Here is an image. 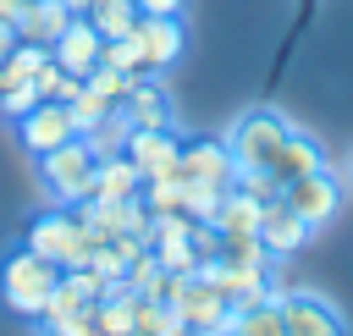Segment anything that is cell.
<instances>
[{
  "label": "cell",
  "mask_w": 353,
  "mask_h": 336,
  "mask_svg": "<svg viewBox=\"0 0 353 336\" xmlns=\"http://www.w3.org/2000/svg\"><path fill=\"white\" fill-rule=\"evenodd\" d=\"M55 281H61V264H50L44 253H33L28 242H17V248L0 253V303L17 319H39L44 303H50V292H55Z\"/></svg>",
  "instance_id": "1"
},
{
  "label": "cell",
  "mask_w": 353,
  "mask_h": 336,
  "mask_svg": "<svg viewBox=\"0 0 353 336\" xmlns=\"http://www.w3.org/2000/svg\"><path fill=\"white\" fill-rule=\"evenodd\" d=\"M33 176H39V193L50 204H83L94 193V176H99V154L88 138H66L61 149L50 154H33Z\"/></svg>",
  "instance_id": "2"
},
{
  "label": "cell",
  "mask_w": 353,
  "mask_h": 336,
  "mask_svg": "<svg viewBox=\"0 0 353 336\" xmlns=\"http://www.w3.org/2000/svg\"><path fill=\"white\" fill-rule=\"evenodd\" d=\"M22 242H28L33 253H44L50 264L72 270V264H88V253L105 242V231L83 226V220H77V209L50 204V209H39V215L28 220V237H22Z\"/></svg>",
  "instance_id": "3"
},
{
  "label": "cell",
  "mask_w": 353,
  "mask_h": 336,
  "mask_svg": "<svg viewBox=\"0 0 353 336\" xmlns=\"http://www.w3.org/2000/svg\"><path fill=\"white\" fill-rule=\"evenodd\" d=\"M287 132H292V121H287L281 110H243V116L226 127V149H232L237 171H243V165H265V171H270V160H276V149H281Z\"/></svg>",
  "instance_id": "4"
},
{
  "label": "cell",
  "mask_w": 353,
  "mask_h": 336,
  "mask_svg": "<svg viewBox=\"0 0 353 336\" xmlns=\"http://www.w3.org/2000/svg\"><path fill=\"white\" fill-rule=\"evenodd\" d=\"M165 303H176V314L188 319V336H210V330L232 325V303H226L199 270H193V275H171Z\"/></svg>",
  "instance_id": "5"
},
{
  "label": "cell",
  "mask_w": 353,
  "mask_h": 336,
  "mask_svg": "<svg viewBox=\"0 0 353 336\" xmlns=\"http://www.w3.org/2000/svg\"><path fill=\"white\" fill-rule=\"evenodd\" d=\"M281 198L292 204V215H298L309 231H325V226L336 220V209H342V182L331 176V165H320V171H309V176L287 182V187H281Z\"/></svg>",
  "instance_id": "6"
},
{
  "label": "cell",
  "mask_w": 353,
  "mask_h": 336,
  "mask_svg": "<svg viewBox=\"0 0 353 336\" xmlns=\"http://www.w3.org/2000/svg\"><path fill=\"white\" fill-rule=\"evenodd\" d=\"M127 160L138 165V176L143 182H154V176H176V160H182V138H176V127H127Z\"/></svg>",
  "instance_id": "7"
},
{
  "label": "cell",
  "mask_w": 353,
  "mask_h": 336,
  "mask_svg": "<svg viewBox=\"0 0 353 336\" xmlns=\"http://www.w3.org/2000/svg\"><path fill=\"white\" fill-rule=\"evenodd\" d=\"M17 138H22L28 154H50V149H61L66 138H77L66 99H39L33 110H22V116H17Z\"/></svg>",
  "instance_id": "8"
},
{
  "label": "cell",
  "mask_w": 353,
  "mask_h": 336,
  "mask_svg": "<svg viewBox=\"0 0 353 336\" xmlns=\"http://www.w3.org/2000/svg\"><path fill=\"white\" fill-rule=\"evenodd\" d=\"M182 182H210V187H232L237 182V160L226 149V138H182V160H176Z\"/></svg>",
  "instance_id": "9"
},
{
  "label": "cell",
  "mask_w": 353,
  "mask_h": 336,
  "mask_svg": "<svg viewBox=\"0 0 353 336\" xmlns=\"http://www.w3.org/2000/svg\"><path fill=\"white\" fill-rule=\"evenodd\" d=\"M281 325H287V336H347L342 308L320 292H287L281 297Z\"/></svg>",
  "instance_id": "10"
},
{
  "label": "cell",
  "mask_w": 353,
  "mask_h": 336,
  "mask_svg": "<svg viewBox=\"0 0 353 336\" xmlns=\"http://www.w3.org/2000/svg\"><path fill=\"white\" fill-rule=\"evenodd\" d=\"M99 50H105V39H99V28H94L83 11H72L66 28L55 33V44H50L55 66H61V72H77V77H88V72L99 66Z\"/></svg>",
  "instance_id": "11"
},
{
  "label": "cell",
  "mask_w": 353,
  "mask_h": 336,
  "mask_svg": "<svg viewBox=\"0 0 353 336\" xmlns=\"http://www.w3.org/2000/svg\"><path fill=\"white\" fill-rule=\"evenodd\" d=\"M116 110L127 116V127H176V105H171L165 83L149 77V72L132 77V88H127V99H121Z\"/></svg>",
  "instance_id": "12"
},
{
  "label": "cell",
  "mask_w": 353,
  "mask_h": 336,
  "mask_svg": "<svg viewBox=\"0 0 353 336\" xmlns=\"http://www.w3.org/2000/svg\"><path fill=\"white\" fill-rule=\"evenodd\" d=\"M254 231H259V242L270 248V259H292V253L314 237V231L292 215V204H287L281 193H276V198H265V209H259V226H254Z\"/></svg>",
  "instance_id": "13"
},
{
  "label": "cell",
  "mask_w": 353,
  "mask_h": 336,
  "mask_svg": "<svg viewBox=\"0 0 353 336\" xmlns=\"http://www.w3.org/2000/svg\"><path fill=\"white\" fill-rule=\"evenodd\" d=\"M132 39H138V50H143V72H165V66H176L182 50H188L176 17H138Z\"/></svg>",
  "instance_id": "14"
},
{
  "label": "cell",
  "mask_w": 353,
  "mask_h": 336,
  "mask_svg": "<svg viewBox=\"0 0 353 336\" xmlns=\"http://www.w3.org/2000/svg\"><path fill=\"white\" fill-rule=\"evenodd\" d=\"M320 165H325V149H320V138H314V132H303V127H292V132L281 138L276 160H270V176L287 187V182L309 176V171H320Z\"/></svg>",
  "instance_id": "15"
},
{
  "label": "cell",
  "mask_w": 353,
  "mask_h": 336,
  "mask_svg": "<svg viewBox=\"0 0 353 336\" xmlns=\"http://www.w3.org/2000/svg\"><path fill=\"white\" fill-rule=\"evenodd\" d=\"M132 336H188V319L176 314V303L132 292Z\"/></svg>",
  "instance_id": "16"
},
{
  "label": "cell",
  "mask_w": 353,
  "mask_h": 336,
  "mask_svg": "<svg viewBox=\"0 0 353 336\" xmlns=\"http://www.w3.org/2000/svg\"><path fill=\"white\" fill-rule=\"evenodd\" d=\"M138 187H143V176H138V165L127 160V149L99 154V176H94V193H88V198H132Z\"/></svg>",
  "instance_id": "17"
},
{
  "label": "cell",
  "mask_w": 353,
  "mask_h": 336,
  "mask_svg": "<svg viewBox=\"0 0 353 336\" xmlns=\"http://www.w3.org/2000/svg\"><path fill=\"white\" fill-rule=\"evenodd\" d=\"M66 0H22V17H17V39H33V44H55V33L66 28Z\"/></svg>",
  "instance_id": "18"
},
{
  "label": "cell",
  "mask_w": 353,
  "mask_h": 336,
  "mask_svg": "<svg viewBox=\"0 0 353 336\" xmlns=\"http://www.w3.org/2000/svg\"><path fill=\"white\" fill-rule=\"evenodd\" d=\"M259 209H265V198H254L248 187H237V182H232V187L221 193V209H215V220H210V226H215L221 237H232V231H254V226H259Z\"/></svg>",
  "instance_id": "19"
},
{
  "label": "cell",
  "mask_w": 353,
  "mask_h": 336,
  "mask_svg": "<svg viewBox=\"0 0 353 336\" xmlns=\"http://www.w3.org/2000/svg\"><path fill=\"white\" fill-rule=\"evenodd\" d=\"M232 330H237V336H287V325H281V297H259V303L237 308V314H232Z\"/></svg>",
  "instance_id": "20"
},
{
  "label": "cell",
  "mask_w": 353,
  "mask_h": 336,
  "mask_svg": "<svg viewBox=\"0 0 353 336\" xmlns=\"http://www.w3.org/2000/svg\"><path fill=\"white\" fill-rule=\"evenodd\" d=\"M83 17L99 28V39H127V33L138 28V6H132V0H94Z\"/></svg>",
  "instance_id": "21"
},
{
  "label": "cell",
  "mask_w": 353,
  "mask_h": 336,
  "mask_svg": "<svg viewBox=\"0 0 353 336\" xmlns=\"http://www.w3.org/2000/svg\"><path fill=\"white\" fill-rule=\"evenodd\" d=\"M83 83H88V94H99L105 105H121V99H127V88H132V72H121V66H105V61H99Z\"/></svg>",
  "instance_id": "22"
},
{
  "label": "cell",
  "mask_w": 353,
  "mask_h": 336,
  "mask_svg": "<svg viewBox=\"0 0 353 336\" xmlns=\"http://www.w3.org/2000/svg\"><path fill=\"white\" fill-rule=\"evenodd\" d=\"M149 253L171 270V275H193L199 270V253H193V237H165V242H149Z\"/></svg>",
  "instance_id": "23"
},
{
  "label": "cell",
  "mask_w": 353,
  "mask_h": 336,
  "mask_svg": "<svg viewBox=\"0 0 353 336\" xmlns=\"http://www.w3.org/2000/svg\"><path fill=\"white\" fill-rule=\"evenodd\" d=\"M66 110H72V127H77V138H83V132H94V127H99L116 105H105V99H99V94H88V83H83V94H77Z\"/></svg>",
  "instance_id": "24"
},
{
  "label": "cell",
  "mask_w": 353,
  "mask_h": 336,
  "mask_svg": "<svg viewBox=\"0 0 353 336\" xmlns=\"http://www.w3.org/2000/svg\"><path fill=\"white\" fill-rule=\"evenodd\" d=\"M99 61L105 66H121V72H143V50H138V39L127 33V39H105V50H99Z\"/></svg>",
  "instance_id": "25"
},
{
  "label": "cell",
  "mask_w": 353,
  "mask_h": 336,
  "mask_svg": "<svg viewBox=\"0 0 353 336\" xmlns=\"http://www.w3.org/2000/svg\"><path fill=\"white\" fill-rule=\"evenodd\" d=\"M83 138L94 143V154H110V149H121V143H127V116H121V110H110V116H105L94 132H83Z\"/></svg>",
  "instance_id": "26"
},
{
  "label": "cell",
  "mask_w": 353,
  "mask_h": 336,
  "mask_svg": "<svg viewBox=\"0 0 353 336\" xmlns=\"http://www.w3.org/2000/svg\"><path fill=\"white\" fill-rule=\"evenodd\" d=\"M50 336H105V330H99V314H94V308H83V314H72V319L50 325Z\"/></svg>",
  "instance_id": "27"
},
{
  "label": "cell",
  "mask_w": 353,
  "mask_h": 336,
  "mask_svg": "<svg viewBox=\"0 0 353 336\" xmlns=\"http://www.w3.org/2000/svg\"><path fill=\"white\" fill-rule=\"evenodd\" d=\"M33 105H39V88H33V83H17L11 94H0V110H6L11 121H17L22 110H33Z\"/></svg>",
  "instance_id": "28"
},
{
  "label": "cell",
  "mask_w": 353,
  "mask_h": 336,
  "mask_svg": "<svg viewBox=\"0 0 353 336\" xmlns=\"http://www.w3.org/2000/svg\"><path fill=\"white\" fill-rule=\"evenodd\" d=\"M132 6H138V17H182L188 0H132Z\"/></svg>",
  "instance_id": "29"
},
{
  "label": "cell",
  "mask_w": 353,
  "mask_h": 336,
  "mask_svg": "<svg viewBox=\"0 0 353 336\" xmlns=\"http://www.w3.org/2000/svg\"><path fill=\"white\" fill-rule=\"evenodd\" d=\"M17 50V22H0V61Z\"/></svg>",
  "instance_id": "30"
},
{
  "label": "cell",
  "mask_w": 353,
  "mask_h": 336,
  "mask_svg": "<svg viewBox=\"0 0 353 336\" xmlns=\"http://www.w3.org/2000/svg\"><path fill=\"white\" fill-rule=\"evenodd\" d=\"M88 6H94V0H66V11H88Z\"/></svg>",
  "instance_id": "31"
},
{
  "label": "cell",
  "mask_w": 353,
  "mask_h": 336,
  "mask_svg": "<svg viewBox=\"0 0 353 336\" xmlns=\"http://www.w3.org/2000/svg\"><path fill=\"white\" fill-rule=\"evenodd\" d=\"M210 336H237V330H232V325H221V330H210Z\"/></svg>",
  "instance_id": "32"
},
{
  "label": "cell",
  "mask_w": 353,
  "mask_h": 336,
  "mask_svg": "<svg viewBox=\"0 0 353 336\" xmlns=\"http://www.w3.org/2000/svg\"><path fill=\"white\" fill-rule=\"evenodd\" d=\"M347 187H353V154H347Z\"/></svg>",
  "instance_id": "33"
}]
</instances>
